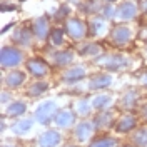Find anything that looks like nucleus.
Masks as SVG:
<instances>
[{
    "label": "nucleus",
    "instance_id": "1",
    "mask_svg": "<svg viewBox=\"0 0 147 147\" xmlns=\"http://www.w3.org/2000/svg\"><path fill=\"white\" fill-rule=\"evenodd\" d=\"M54 115H55V104L54 102H50V100H47L44 102V104H40L38 105V109L35 110V119L38 124H49L50 120L54 119Z\"/></svg>",
    "mask_w": 147,
    "mask_h": 147
},
{
    "label": "nucleus",
    "instance_id": "2",
    "mask_svg": "<svg viewBox=\"0 0 147 147\" xmlns=\"http://www.w3.org/2000/svg\"><path fill=\"white\" fill-rule=\"evenodd\" d=\"M92 132H94V124L89 122V120L79 122V124H77V127H75V130H74L75 139H77L79 142H85V140L92 136Z\"/></svg>",
    "mask_w": 147,
    "mask_h": 147
},
{
    "label": "nucleus",
    "instance_id": "3",
    "mask_svg": "<svg viewBox=\"0 0 147 147\" xmlns=\"http://www.w3.org/2000/svg\"><path fill=\"white\" fill-rule=\"evenodd\" d=\"M20 60H22L20 52L13 50V49H3V52H2V65L5 69L7 67H15V65H18Z\"/></svg>",
    "mask_w": 147,
    "mask_h": 147
},
{
    "label": "nucleus",
    "instance_id": "4",
    "mask_svg": "<svg viewBox=\"0 0 147 147\" xmlns=\"http://www.w3.org/2000/svg\"><path fill=\"white\" fill-rule=\"evenodd\" d=\"M38 144H40V147H57L60 144V134L55 130H49L45 134H42Z\"/></svg>",
    "mask_w": 147,
    "mask_h": 147
},
{
    "label": "nucleus",
    "instance_id": "5",
    "mask_svg": "<svg viewBox=\"0 0 147 147\" xmlns=\"http://www.w3.org/2000/svg\"><path fill=\"white\" fill-rule=\"evenodd\" d=\"M74 122V115L70 110H60V112H57V115H55V124L59 125V127H70Z\"/></svg>",
    "mask_w": 147,
    "mask_h": 147
},
{
    "label": "nucleus",
    "instance_id": "6",
    "mask_svg": "<svg viewBox=\"0 0 147 147\" xmlns=\"http://www.w3.org/2000/svg\"><path fill=\"white\" fill-rule=\"evenodd\" d=\"M25 80V74L24 72H18V70H13V72H10L7 77H5V84L12 87V89H15L18 85H22V82Z\"/></svg>",
    "mask_w": 147,
    "mask_h": 147
},
{
    "label": "nucleus",
    "instance_id": "7",
    "mask_svg": "<svg viewBox=\"0 0 147 147\" xmlns=\"http://www.w3.org/2000/svg\"><path fill=\"white\" fill-rule=\"evenodd\" d=\"M84 75H85V70H84L82 67H74V69H69V70L64 74V80L69 82V84H72V82L80 80Z\"/></svg>",
    "mask_w": 147,
    "mask_h": 147
},
{
    "label": "nucleus",
    "instance_id": "8",
    "mask_svg": "<svg viewBox=\"0 0 147 147\" xmlns=\"http://www.w3.org/2000/svg\"><path fill=\"white\" fill-rule=\"evenodd\" d=\"M27 69H28V72L32 75H35V77H40V75L47 74V65L42 60H30L27 64Z\"/></svg>",
    "mask_w": 147,
    "mask_h": 147
},
{
    "label": "nucleus",
    "instance_id": "9",
    "mask_svg": "<svg viewBox=\"0 0 147 147\" xmlns=\"http://www.w3.org/2000/svg\"><path fill=\"white\" fill-rule=\"evenodd\" d=\"M25 109H27V105H25L24 102L15 100V102H10L5 112H7L9 117H17V115H22V114L25 112Z\"/></svg>",
    "mask_w": 147,
    "mask_h": 147
},
{
    "label": "nucleus",
    "instance_id": "10",
    "mask_svg": "<svg viewBox=\"0 0 147 147\" xmlns=\"http://www.w3.org/2000/svg\"><path fill=\"white\" fill-rule=\"evenodd\" d=\"M134 127H136V117H132V115H125L117 122V130L119 132H130Z\"/></svg>",
    "mask_w": 147,
    "mask_h": 147
},
{
    "label": "nucleus",
    "instance_id": "11",
    "mask_svg": "<svg viewBox=\"0 0 147 147\" xmlns=\"http://www.w3.org/2000/svg\"><path fill=\"white\" fill-rule=\"evenodd\" d=\"M110 85V77L109 75H97L94 77L89 84V89L95 90V89H104V87H109Z\"/></svg>",
    "mask_w": 147,
    "mask_h": 147
},
{
    "label": "nucleus",
    "instance_id": "12",
    "mask_svg": "<svg viewBox=\"0 0 147 147\" xmlns=\"http://www.w3.org/2000/svg\"><path fill=\"white\" fill-rule=\"evenodd\" d=\"M32 129V120H18L17 124L12 127V132L13 134H17V136H22V134H25Z\"/></svg>",
    "mask_w": 147,
    "mask_h": 147
},
{
    "label": "nucleus",
    "instance_id": "13",
    "mask_svg": "<svg viewBox=\"0 0 147 147\" xmlns=\"http://www.w3.org/2000/svg\"><path fill=\"white\" fill-rule=\"evenodd\" d=\"M109 104H110V97L102 94V95H95V97H94V100H92V107L97 109V110H104Z\"/></svg>",
    "mask_w": 147,
    "mask_h": 147
},
{
    "label": "nucleus",
    "instance_id": "14",
    "mask_svg": "<svg viewBox=\"0 0 147 147\" xmlns=\"http://www.w3.org/2000/svg\"><path fill=\"white\" fill-rule=\"evenodd\" d=\"M45 90H47V84L45 82H35L30 89H28V95L37 97V95H42Z\"/></svg>",
    "mask_w": 147,
    "mask_h": 147
},
{
    "label": "nucleus",
    "instance_id": "15",
    "mask_svg": "<svg viewBox=\"0 0 147 147\" xmlns=\"http://www.w3.org/2000/svg\"><path fill=\"white\" fill-rule=\"evenodd\" d=\"M115 146V140L112 137H100V139H95L89 147H114Z\"/></svg>",
    "mask_w": 147,
    "mask_h": 147
},
{
    "label": "nucleus",
    "instance_id": "16",
    "mask_svg": "<svg viewBox=\"0 0 147 147\" xmlns=\"http://www.w3.org/2000/svg\"><path fill=\"white\" fill-rule=\"evenodd\" d=\"M134 142L139 147H147V129H140L137 134L134 136Z\"/></svg>",
    "mask_w": 147,
    "mask_h": 147
},
{
    "label": "nucleus",
    "instance_id": "17",
    "mask_svg": "<svg viewBox=\"0 0 147 147\" xmlns=\"http://www.w3.org/2000/svg\"><path fill=\"white\" fill-rule=\"evenodd\" d=\"M75 107H77L75 110H77V112H79L80 115H87V114L90 112V102H87V100H80L79 104H77V105H75Z\"/></svg>",
    "mask_w": 147,
    "mask_h": 147
},
{
    "label": "nucleus",
    "instance_id": "18",
    "mask_svg": "<svg viewBox=\"0 0 147 147\" xmlns=\"http://www.w3.org/2000/svg\"><path fill=\"white\" fill-rule=\"evenodd\" d=\"M109 120H110V115L109 114H104V115H99L97 119H95V125L97 127H104V125H109Z\"/></svg>",
    "mask_w": 147,
    "mask_h": 147
},
{
    "label": "nucleus",
    "instance_id": "19",
    "mask_svg": "<svg viewBox=\"0 0 147 147\" xmlns=\"http://www.w3.org/2000/svg\"><path fill=\"white\" fill-rule=\"evenodd\" d=\"M124 100H125V107H132L134 105V102H136V94L134 92H130V94H125V97H124Z\"/></svg>",
    "mask_w": 147,
    "mask_h": 147
},
{
    "label": "nucleus",
    "instance_id": "20",
    "mask_svg": "<svg viewBox=\"0 0 147 147\" xmlns=\"http://www.w3.org/2000/svg\"><path fill=\"white\" fill-rule=\"evenodd\" d=\"M142 115H144V117H146V119H147V105H146V109L142 110Z\"/></svg>",
    "mask_w": 147,
    "mask_h": 147
},
{
    "label": "nucleus",
    "instance_id": "21",
    "mask_svg": "<svg viewBox=\"0 0 147 147\" xmlns=\"http://www.w3.org/2000/svg\"><path fill=\"white\" fill-rule=\"evenodd\" d=\"M142 80H144V82L147 84V75H146V77H142Z\"/></svg>",
    "mask_w": 147,
    "mask_h": 147
},
{
    "label": "nucleus",
    "instance_id": "22",
    "mask_svg": "<svg viewBox=\"0 0 147 147\" xmlns=\"http://www.w3.org/2000/svg\"><path fill=\"white\" fill-rule=\"evenodd\" d=\"M3 147H12V146H3Z\"/></svg>",
    "mask_w": 147,
    "mask_h": 147
},
{
    "label": "nucleus",
    "instance_id": "23",
    "mask_svg": "<svg viewBox=\"0 0 147 147\" xmlns=\"http://www.w3.org/2000/svg\"><path fill=\"white\" fill-rule=\"evenodd\" d=\"M67 147H75V146H67Z\"/></svg>",
    "mask_w": 147,
    "mask_h": 147
},
{
    "label": "nucleus",
    "instance_id": "24",
    "mask_svg": "<svg viewBox=\"0 0 147 147\" xmlns=\"http://www.w3.org/2000/svg\"><path fill=\"white\" fill-rule=\"evenodd\" d=\"M125 147H130V146H125Z\"/></svg>",
    "mask_w": 147,
    "mask_h": 147
}]
</instances>
